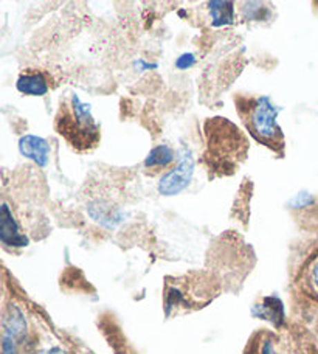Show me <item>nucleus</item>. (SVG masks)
Listing matches in <instances>:
<instances>
[{
	"mask_svg": "<svg viewBox=\"0 0 318 354\" xmlns=\"http://www.w3.org/2000/svg\"><path fill=\"white\" fill-rule=\"evenodd\" d=\"M50 83H52V80H50L48 73L37 71V68H28V71H24L21 77L17 78L16 87L24 95L42 97V95L48 93Z\"/></svg>",
	"mask_w": 318,
	"mask_h": 354,
	"instance_id": "39448f33",
	"label": "nucleus"
},
{
	"mask_svg": "<svg viewBox=\"0 0 318 354\" xmlns=\"http://www.w3.org/2000/svg\"><path fill=\"white\" fill-rule=\"evenodd\" d=\"M245 354H279L275 334L269 331H258L247 345Z\"/></svg>",
	"mask_w": 318,
	"mask_h": 354,
	"instance_id": "1a4fd4ad",
	"label": "nucleus"
},
{
	"mask_svg": "<svg viewBox=\"0 0 318 354\" xmlns=\"http://www.w3.org/2000/svg\"><path fill=\"white\" fill-rule=\"evenodd\" d=\"M194 171V160L191 153H187L182 157L180 162L177 163L174 169H171L169 173L165 174L158 185V192L163 196H174L180 193L183 188L188 187V183L193 177Z\"/></svg>",
	"mask_w": 318,
	"mask_h": 354,
	"instance_id": "20e7f679",
	"label": "nucleus"
},
{
	"mask_svg": "<svg viewBox=\"0 0 318 354\" xmlns=\"http://www.w3.org/2000/svg\"><path fill=\"white\" fill-rule=\"evenodd\" d=\"M0 239L10 248H25V245H28L27 236L22 235L21 230H19L16 219L12 218V213L6 204L2 205V212H0Z\"/></svg>",
	"mask_w": 318,
	"mask_h": 354,
	"instance_id": "423d86ee",
	"label": "nucleus"
},
{
	"mask_svg": "<svg viewBox=\"0 0 318 354\" xmlns=\"http://www.w3.org/2000/svg\"><path fill=\"white\" fill-rule=\"evenodd\" d=\"M55 131L80 154L91 153L101 142V128L92 115L91 106L82 103L75 92L61 98L55 117Z\"/></svg>",
	"mask_w": 318,
	"mask_h": 354,
	"instance_id": "7ed1b4c3",
	"label": "nucleus"
},
{
	"mask_svg": "<svg viewBox=\"0 0 318 354\" xmlns=\"http://www.w3.org/2000/svg\"><path fill=\"white\" fill-rule=\"evenodd\" d=\"M265 313H269V317L267 319H269L270 322H275L277 325H279L283 322V305L278 299H272V297H269V299H264L259 317H264Z\"/></svg>",
	"mask_w": 318,
	"mask_h": 354,
	"instance_id": "f8f14e48",
	"label": "nucleus"
},
{
	"mask_svg": "<svg viewBox=\"0 0 318 354\" xmlns=\"http://www.w3.org/2000/svg\"><path fill=\"white\" fill-rule=\"evenodd\" d=\"M238 117L249 131V134L270 149L278 157L284 156L286 137L278 123L279 107L272 103V100L265 95H243L238 93L234 97Z\"/></svg>",
	"mask_w": 318,
	"mask_h": 354,
	"instance_id": "f03ea898",
	"label": "nucleus"
},
{
	"mask_svg": "<svg viewBox=\"0 0 318 354\" xmlns=\"http://www.w3.org/2000/svg\"><path fill=\"white\" fill-rule=\"evenodd\" d=\"M209 11L216 27L227 25L233 22V3L232 2H212L209 3Z\"/></svg>",
	"mask_w": 318,
	"mask_h": 354,
	"instance_id": "9b49d317",
	"label": "nucleus"
},
{
	"mask_svg": "<svg viewBox=\"0 0 318 354\" xmlns=\"http://www.w3.org/2000/svg\"><path fill=\"white\" fill-rule=\"evenodd\" d=\"M205 153L203 163L209 177H227L238 171L249 156V140L236 124L224 117L208 118L203 123Z\"/></svg>",
	"mask_w": 318,
	"mask_h": 354,
	"instance_id": "f257e3e1",
	"label": "nucleus"
},
{
	"mask_svg": "<svg viewBox=\"0 0 318 354\" xmlns=\"http://www.w3.org/2000/svg\"><path fill=\"white\" fill-rule=\"evenodd\" d=\"M176 163V153L167 145H158L151 151L144 160V168L148 173L157 174L165 173Z\"/></svg>",
	"mask_w": 318,
	"mask_h": 354,
	"instance_id": "6e6552de",
	"label": "nucleus"
},
{
	"mask_svg": "<svg viewBox=\"0 0 318 354\" xmlns=\"http://www.w3.org/2000/svg\"><path fill=\"white\" fill-rule=\"evenodd\" d=\"M42 354H67V353H64L61 348H52V350H48V351L42 353Z\"/></svg>",
	"mask_w": 318,
	"mask_h": 354,
	"instance_id": "4468645a",
	"label": "nucleus"
},
{
	"mask_svg": "<svg viewBox=\"0 0 318 354\" xmlns=\"http://www.w3.org/2000/svg\"><path fill=\"white\" fill-rule=\"evenodd\" d=\"M3 354H16L15 350V340H11L10 337H3Z\"/></svg>",
	"mask_w": 318,
	"mask_h": 354,
	"instance_id": "ddd939ff",
	"label": "nucleus"
},
{
	"mask_svg": "<svg viewBox=\"0 0 318 354\" xmlns=\"http://www.w3.org/2000/svg\"><path fill=\"white\" fill-rule=\"evenodd\" d=\"M300 286L306 292L318 297V254L303 266L300 274Z\"/></svg>",
	"mask_w": 318,
	"mask_h": 354,
	"instance_id": "9d476101",
	"label": "nucleus"
},
{
	"mask_svg": "<svg viewBox=\"0 0 318 354\" xmlns=\"http://www.w3.org/2000/svg\"><path fill=\"white\" fill-rule=\"evenodd\" d=\"M19 151L27 159L33 160L39 167H46L50 156L48 143L42 137L25 136L19 140Z\"/></svg>",
	"mask_w": 318,
	"mask_h": 354,
	"instance_id": "0eeeda50",
	"label": "nucleus"
}]
</instances>
